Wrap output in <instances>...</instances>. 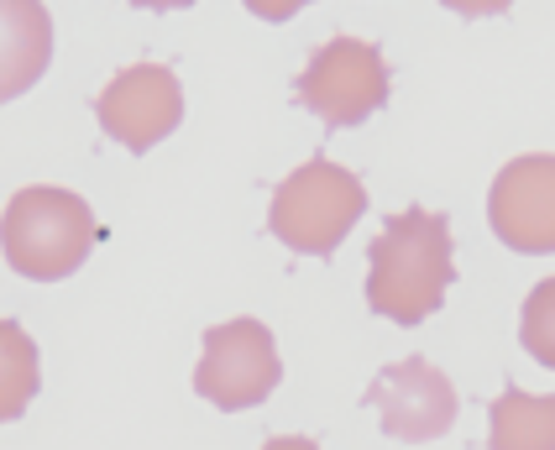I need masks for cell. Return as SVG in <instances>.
Masks as SVG:
<instances>
[{
  "instance_id": "8992f818",
  "label": "cell",
  "mask_w": 555,
  "mask_h": 450,
  "mask_svg": "<svg viewBox=\"0 0 555 450\" xmlns=\"http://www.w3.org/2000/svg\"><path fill=\"white\" fill-rule=\"evenodd\" d=\"M94 120L126 152H153L184 120V85L168 63H131L94 94Z\"/></svg>"
},
{
  "instance_id": "277c9868",
  "label": "cell",
  "mask_w": 555,
  "mask_h": 450,
  "mask_svg": "<svg viewBox=\"0 0 555 450\" xmlns=\"http://www.w3.org/2000/svg\"><path fill=\"white\" fill-rule=\"evenodd\" d=\"M294 94L309 116H320L331 131L362 126L388 105V63L377 42L362 37H331L325 48H314L305 74L294 79Z\"/></svg>"
},
{
  "instance_id": "5b68a950",
  "label": "cell",
  "mask_w": 555,
  "mask_h": 450,
  "mask_svg": "<svg viewBox=\"0 0 555 450\" xmlns=\"http://www.w3.org/2000/svg\"><path fill=\"white\" fill-rule=\"evenodd\" d=\"M283 383V361H278L273 331L262 320H225L216 331H205L199 367H194V393L205 403H216L225 414L268 403V393Z\"/></svg>"
},
{
  "instance_id": "8fae6325",
  "label": "cell",
  "mask_w": 555,
  "mask_h": 450,
  "mask_svg": "<svg viewBox=\"0 0 555 450\" xmlns=\"http://www.w3.org/2000/svg\"><path fill=\"white\" fill-rule=\"evenodd\" d=\"M37 388H42V367L31 335L16 320H0V424L22 420Z\"/></svg>"
},
{
  "instance_id": "9c48e42d",
  "label": "cell",
  "mask_w": 555,
  "mask_h": 450,
  "mask_svg": "<svg viewBox=\"0 0 555 450\" xmlns=\"http://www.w3.org/2000/svg\"><path fill=\"white\" fill-rule=\"evenodd\" d=\"M53 63V16L42 0H0V105L27 94Z\"/></svg>"
},
{
  "instance_id": "52a82bcc",
  "label": "cell",
  "mask_w": 555,
  "mask_h": 450,
  "mask_svg": "<svg viewBox=\"0 0 555 450\" xmlns=\"http://www.w3.org/2000/svg\"><path fill=\"white\" fill-rule=\"evenodd\" d=\"M367 403L383 420V435H393L403 446H425L440 440L456 414H462V398L451 388V377L425 357H403L388 361L367 388Z\"/></svg>"
},
{
  "instance_id": "ba28073f",
  "label": "cell",
  "mask_w": 555,
  "mask_h": 450,
  "mask_svg": "<svg viewBox=\"0 0 555 450\" xmlns=\"http://www.w3.org/2000/svg\"><path fill=\"white\" fill-rule=\"evenodd\" d=\"M488 226L508 252L555 257V152L514 157L488 189Z\"/></svg>"
},
{
  "instance_id": "7c38bea8",
  "label": "cell",
  "mask_w": 555,
  "mask_h": 450,
  "mask_svg": "<svg viewBox=\"0 0 555 450\" xmlns=\"http://www.w3.org/2000/svg\"><path fill=\"white\" fill-rule=\"evenodd\" d=\"M519 340H525V351L540 367L555 372V278L529 288L525 309H519Z\"/></svg>"
},
{
  "instance_id": "6da1fadb",
  "label": "cell",
  "mask_w": 555,
  "mask_h": 450,
  "mask_svg": "<svg viewBox=\"0 0 555 450\" xmlns=\"http://www.w3.org/2000/svg\"><path fill=\"white\" fill-rule=\"evenodd\" d=\"M451 220L409 205L367 246V304L393 325H425L451 288Z\"/></svg>"
},
{
  "instance_id": "2e32d148",
  "label": "cell",
  "mask_w": 555,
  "mask_h": 450,
  "mask_svg": "<svg viewBox=\"0 0 555 450\" xmlns=\"http://www.w3.org/2000/svg\"><path fill=\"white\" fill-rule=\"evenodd\" d=\"M126 5H137V11H189L194 0H126Z\"/></svg>"
},
{
  "instance_id": "3957f363",
  "label": "cell",
  "mask_w": 555,
  "mask_h": 450,
  "mask_svg": "<svg viewBox=\"0 0 555 450\" xmlns=\"http://www.w3.org/2000/svg\"><path fill=\"white\" fill-rule=\"evenodd\" d=\"M367 210V189L357 173H346L331 157H309L273 189L268 231L299 257H336V246L351 236V226Z\"/></svg>"
},
{
  "instance_id": "4fadbf2b",
  "label": "cell",
  "mask_w": 555,
  "mask_h": 450,
  "mask_svg": "<svg viewBox=\"0 0 555 450\" xmlns=\"http://www.w3.org/2000/svg\"><path fill=\"white\" fill-rule=\"evenodd\" d=\"M309 0H247L251 16H262V22H288L294 11H305Z\"/></svg>"
},
{
  "instance_id": "9a60e30c",
  "label": "cell",
  "mask_w": 555,
  "mask_h": 450,
  "mask_svg": "<svg viewBox=\"0 0 555 450\" xmlns=\"http://www.w3.org/2000/svg\"><path fill=\"white\" fill-rule=\"evenodd\" d=\"M262 450H320L314 440H305V435H273Z\"/></svg>"
},
{
  "instance_id": "5bb4252c",
  "label": "cell",
  "mask_w": 555,
  "mask_h": 450,
  "mask_svg": "<svg viewBox=\"0 0 555 450\" xmlns=\"http://www.w3.org/2000/svg\"><path fill=\"white\" fill-rule=\"evenodd\" d=\"M446 11H456V16H503L514 0H440Z\"/></svg>"
},
{
  "instance_id": "7a4b0ae2",
  "label": "cell",
  "mask_w": 555,
  "mask_h": 450,
  "mask_svg": "<svg viewBox=\"0 0 555 450\" xmlns=\"http://www.w3.org/2000/svg\"><path fill=\"white\" fill-rule=\"evenodd\" d=\"M100 236L105 231L85 205V194L53 189V183L16 189L0 215V252L31 283H63L68 272H79Z\"/></svg>"
},
{
  "instance_id": "30bf717a",
  "label": "cell",
  "mask_w": 555,
  "mask_h": 450,
  "mask_svg": "<svg viewBox=\"0 0 555 450\" xmlns=\"http://www.w3.org/2000/svg\"><path fill=\"white\" fill-rule=\"evenodd\" d=\"M488 450H555V393H498Z\"/></svg>"
}]
</instances>
